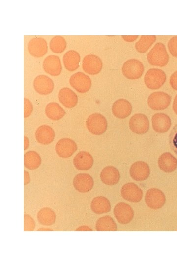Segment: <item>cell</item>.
<instances>
[{"instance_id": "obj_1", "label": "cell", "mask_w": 177, "mask_h": 265, "mask_svg": "<svg viewBox=\"0 0 177 265\" xmlns=\"http://www.w3.org/2000/svg\"><path fill=\"white\" fill-rule=\"evenodd\" d=\"M147 59L152 65L166 66L169 62V56L164 44L161 42L157 43L147 54Z\"/></svg>"}, {"instance_id": "obj_2", "label": "cell", "mask_w": 177, "mask_h": 265, "mask_svg": "<svg viewBox=\"0 0 177 265\" xmlns=\"http://www.w3.org/2000/svg\"><path fill=\"white\" fill-rule=\"evenodd\" d=\"M166 79V74L164 71L158 68H151L145 74L144 80L148 88L156 90L163 85Z\"/></svg>"}, {"instance_id": "obj_3", "label": "cell", "mask_w": 177, "mask_h": 265, "mask_svg": "<svg viewBox=\"0 0 177 265\" xmlns=\"http://www.w3.org/2000/svg\"><path fill=\"white\" fill-rule=\"evenodd\" d=\"M107 121L101 114L94 113L90 115L86 121V126L89 132L94 135L103 134L107 128Z\"/></svg>"}, {"instance_id": "obj_4", "label": "cell", "mask_w": 177, "mask_h": 265, "mask_svg": "<svg viewBox=\"0 0 177 265\" xmlns=\"http://www.w3.org/2000/svg\"><path fill=\"white\" fill-rule=\"evenodd\" d=\"M144 71V66L142 62L136 59H130L125 61L122 67L123 75L131 80L140 78Z\"/></svg>"}, {"instance_id": "obj_5", "label": "cell", "mask_w": 177, "mask_h": 265, "mask_svg": "<svg viewBox=\"0 0 177 265\" xmlns=\"http://www.w3.org/2000/svg\"><path fill=\"white\" fill-rule=\"evenodd\" d=\"M171 97L163 91L152 93L148 97V103L149 107L154 110H161L169 106Z\"/></svg>"}, {"instance_id": "obj_6", "label": "cell", "mask_w": 177, "mask_h": 265, "mask_svg": "<svg viewBox=\"0 0 177 265\" xmlns=\"http://www.w3.org/2000/svg\"><path fill=\"white\" fill-rule=\"evenodd\" d=\"M69 83L75 90L81 93L88 92L91 86V80L89 77L81 72L73 74L70 78Z\"/></svg>"}, {"instance_id": "obj_7", "label": "cell", "mask_w": 177, "mask_h": 265, "mask_svg": "<svg viewBox=\"0 0 177 265\" xmlns=\"http://www.w3.org/2000/svg\"><path fill=\"white\" fill-rule=\"evenodd\" d=\"M113 213L117 220L121 224L130 223L134 215L132 208L125 202L117 204L114 208Z\"/></svg>"}, {"instance_id": "obj_8", "label": "cell", "mask_w": 177, "mask_h": 265, "mask_svg": "<svg viewBox=\"0 0 177 265\" xmlns=\"http://www.w3.org/2000/svg\"><path fill=\"white\" fill-rule=\"evenodd\" d=\"M129 126L130 130L137 134L146 133L149 128V122L148 118L142 113L133 115L130 119Z\"/></svg>"}, {"instance_id": "obj_9", "label": "cell", "mask_w": 177, "mask_h": 265, "mask_svg": "<svg viewBox=\"0 0 177 265\" xmlns=\"http://www.w3.org/2000/svg\"><path fill=\"white\" fill-rule=\"evenodd\" d=\"M145 201L150 208L158 209L165 204L166 197L161 190L157 188H150L146 193Z\"/></svg>"}, {"instance_id": "obj_10", "label": "cell", "mask_w": 177, "mask_h": 265, "mask_svg": "<svg viewBox=\"0 0 177 265\" xmlns=\"http://www.w3.org/2000/svg\"><path fill=\"white\" fill-rule=\"evenodd\" d=\"M121 195L125 200L133 203L140 202L143 197L142 189L132 182L125 184L121 189Z\"/></svg>"}, {"instance_id": "obj_11", "label": "cell", "mask_w": 177, "mask_h": 265, "mask_svg": "<svg viewBox=\"0 0 177 265\" xmlns=\"http://www.w3.org/2000/svg\"><path fill=\"white\" fill-rule=\"evenodd\" d=\"M103 63L97 55L88 54L84 57L82 61V68L84 71L91 75L98 74L102 70Z\"/></svg>"}, {"instance_id": "obj_12", "label": "cell", "mask_w": 177, "mask_h": 265, "mask_svg": "<svg viewBox=\"0 0 177 265\" xmlns=\"http://www.w3.org/2000/svg\"><path fill=\"white\" fill-rule=\"evenodd\" d=\"M77 150L76 143L69 138L59 140L55 145V150L60 157L67 158L71 157Z\"/></svg>"}, {"instance_id": "obj_13", "label": "cell", "mask_w": 177, "mask_h": 265, "mask_svg": "<svg viewBox=\"0 0 177 265\" xmlns=\"http://www.w3.org/2000/svg\"><path fill=\"white\" fill-rule=\"evenodd\" d=\"M75 189L81 193L90 191L94 186L92 177L88 173H79L76 175L73 181Z\"/></svg>"}, {"instance_id": "obj_14", "label": "cell", "mask_w": 177, "mask_h": 265, "mask_svg": "<svg viewBox=\"0 0 177 265\" xmlns=\"http://www.w3.org/2000/svg\"><path fill=\"white\" fill-rule=\"evenodd\" d=\"M35 90L39 94L46 95L52 93L54 88L53 80L47 76L40 75L33 81Z\"/></svg>"}, {"instance_id": "obj_15", "label": "cell", "mask_w": 177, "mask_h": 265, "mask_svg": "<svg viewBox=\"0 0 177 265\" xmlns=\"http://www.w3.org/2000/svg\"><path fill=\"white\" fill-rule=\"evenodd\" d=\"M150 168L148 165L141 161L133 163L129 170L131 178L137 181H142L146 180L150 175Z\"/></svg>"}, {"instance_id": "obj_16", "label": "cell", "mask_w": 177, "mask_h": 265, "mask_svg": "<svg viewBox=\"0 0 177 265\" xmlns=\"http://www.w3.org/2000/svg\"><path fill=\"white\" fill-rule=\"evenodd\" d=\"M28 50L32 56L35 57H41L44 56L48 51L47 42L41 37L33 38L28 43Z\"/></svg>"}, {"instance_id": "obj_17", "label": "cell", "mask_w": 177, "mask_h": 265, "mask_svg": "<svg viewBox=\"0 0 177 265\" xmlns=\"http://www.w3.org/2000/svg\"><path fill=\"white\" fill-rule=\"evenodd\" d=\"M132 107L131 103L124 99H119L115 101L112 106L113 114L117 118L124 119L131 113Z\"/></svg>"}, {"instance_id": "obj_18", "label": "cell", "mask_w": 177, "mask_h": 265, "mask_svg": "<svg viewBox=\"0 0 177 265\" xmlns=\"http://www.w3.org/2000/svg\"><path fill=\"white\" fill-rule=\"evenodd\" d=\"M151 121L153 130L160 133L167 132L171 125L170 118L163 113L154 114L152 117Z\"/></svg>"}, {"instance_id": "obj_19", "label": "cell", "mask_w": 177, "mask_h": 265, "mask_svg": "<svg viewBox=\"0 0 177 265\" xmlns=\"http://www.w3.org/2000/svg\"><path fill=\"white\" fill-rule=\"evenodd\" d=\"M44 71L51 76H57L62 71V65L59 57L51 55L46 57L43 62Z\"/></svg>"}, {"instance_id": "obj_20", "label": "cell", "mask_w": 177, "mask_h": 265, "mask_svg": "<svg viewBox=\"0 0 177 265\" xmlns=\"http://www.w3.org/2000/svg\"><path fill=\"white\" fill-rule=\"evenodd\" d=\"M94 160L91 155L86 151L79 152L73 159L74 167L79 170H88L93 166Z\"/></svg>"}, {"instance_id": "obj_21", "label": "cell", "mask_w": 177, "mask_h": 265, "mask_svg": "<svg viewBox=\"0 0 177 265\" xmlns=\"http://www.w3.org/2000/svg\"><path fill=\"white\" fill-rule=\"evenodd\" d=\"M35 136L39 143L48 145L54 140L55 134L54 130L51 127L47 125H43L36 129Z\"/></svg>"}, {"instance_id": "obj_22", "label": "cell", "mask_w": 177, "mask_h": 265, "mask_svg": "<svg viewBox=\"0 0 177 265\" xmlns=\"http://www.w3.org/2000/svg\"><path fill=\"white\" fill-rule=\"evenodd\" d=\"M58 98L60 102L66 108L74 107L78 101L76 94L71 89L64 87L58 93Z\"/></svg>"}, {"instance_id": "obj_23", "label": "cell", "mask_w": 177, "mask_h": 265, "mask_svg": "<svg viewBox=\"0 0 177 265\" xmlns=\"http://www.w3.org/2000/svg\"><path fill=\"white\" fill-rule=\"evenodd\" d=\"M158 164L160 170L166 173H171L177 168L176 158L169 152H165L158 158Z\"/></svg>"}, {"instance_id": "obj_24", "label": "cell", "mask_w": 177, "mask_h": 265, "mask_svg": "<svg viewBox=\"0 0 177 265\" xmlns=\"http://www.w3.org/2000/svg\"><path fill=\"white\" fill-rule=\"evenodd\" d=\"M100 176L102 182L109 186L117 184L120 178L119 171L112 166H108L104 168L100 173Z\"/></svg>"}, {"instance_id": "obj_25", "label": "cell", "mask_w": 177, "mask_h": 265, "mask_svg": "<svg viewBox=\"0 0 177 265\" xmlns=\"http://www.w3.org/2000/svg\"><path fill=\"white\" fill-rule=\"evenodd\" d=\"M90 207L93 212L101 214L109 212L111 206L109 200L104 196H97L91 201Z\"/></svg>"}, {"instance_id": "obj_26", "label": "cell", "mask_w": 177, "mask_h": 265, "mask_svg": "<svg viewBox=\"0 0 177 265\" xmlns=\"http://www.w3.org/2000/svg\"><path fill=\"white\" fill-rule=\"evenodd\" d=\"M80 55L76 51H67L63 57V62L65 68L70 71L76 70L79 66Z\"/></svg>"}, {"instance_id": "obj_27", "label": "cell", "mask_w": 177, "mask_h": 265, "mask_svg": "<svg viewBox=\"0 0 177 265\" xmlns=\"http://www.w3.org/2000/svg\"><path fill=\"white\" fill-rule=\"evenodd\" d=\"M45 112L46 116L50 119L57 121L62 118L65 115V110L56 102H51L47 105Z\"/></svg>"}, {"instance_id": "obj_28", "label": "cell", "mask_w": 177, "mask_h": 265, "mask_svg": "<svg viewBox=\"0 0 177 265\" xmlns=\"http://www.w3.org/2000/svg\"><path fill=\"white\" fill-rule=\"evenodd\" d=\"M41 163L40 155L34 151H29L24 155V165L28 169L32 170L37 169Z\"/></svg>"}, {"instance_id": "obj_29", "label": "cell", "mask_w": 177, "mask_h": 265, "mask_svg": "<svg viewBox=\"0 0 177 265\" xmlns=\"http://www.w3.org/2000/svg\"><path fill=\"white\" fill-rule=\"evenodd\" d=\"M37 217L40 224L44 226H50L55 223L56 215L52 209L49 207H44L38 212Z\"/></svg>"}, {"instance_id": "obj_30", "label": "cell", "mask_w": 177, "mask_h": 265, "mask_svg": "<svg viewBox=\"0 0 177 265\" xmlns=\"http://www.w3.org/2000/svg\"><path fill=\"white\" fill-rule=\"evenodd\" d=\"M97 231H116L117 227L114 219L110 216L99 218L96 222Z\"/></svg>"}, {"instance_id": "obj_31", "label": "cell", "mask_w": 177, "mask_h": 265, "mask_svg": "<svg viewBox=\"0 0 177 265\" xmlns=\"http://www.w3.org/2000/svg\"><path fill=\"white\" fill-rule=\"evenodd\" d=\"M156 40L155 35H143L135 44V47L137 52L146 53Z\"/></svg>"}, {"instance_id": "obj_32", "label": "cell", "mask_w": 177, "mask_h": 265, "mask_svg": "<svg viewBox=\"0 0 177 265\" xmlns=\"http://www.w3.org/2000/svg\"><path fill=\"white\" fill-rule=\"evenodd\" d=\"M67 46L65 39L61 36H55L52 38L49 43L51 50L54 53L63 52Z\"/></svg>"}, {"instance_id": "obj_33", "label": "cell", "mask_w": 177, "mask_h": 265, "mask_svg": "<svg viewBox=\"0 0 177 265\" xmlns=\"http://www.w3.org/2000/svg\"><path fill=\"white\" fill-rule=\"evenodd\" d=\"M169 146L177 155V124L173 127L169 136Z\"/></svg>"}, {"instance_id": "obj_34", "label": "cell", "mask_w": 177, "mask_h": 265, "mask_svg": "<svg viewBox=\"0 0 177 265\" xmlns=\"http://www.w3.org/2000/svg\"><path fill=\"white\" fill-rule=\"evenodd\" d=\"M35 227L34 219L29 214L24 215V230L33 231Z\"/></svg>"}, {"instance_id": "obj_35", "label": "cell", "mask_w": 177, "mask_h": 265, "mask_svg": "<svg viewBox=\"0 0 177 265\" xmlns=\"http://www.w3.org/2000/svg\"><path fill=\"white\" fill-rule=\"evenodd\" d=\"M168 48L171 55L177 57V36H173L169 40Z\"/></svg>"}, {"instance_id": "obj_36", "label": "cell", "mask_w": 177, "mask_h": 265, "mask_svg": "<svg viewBox=\"0 0 177 265\" xmlns=\"http://www.w3.org/2000/svg\"><path fill=\"white\" fill-rule=\"evenodd\" d=\"M33 111V106L31 102L26 98H24V117H29Z\"/></svg>"}, {"instance_id": "obj_37", "label": "cell", "mask_w": 177, "mask_h": 265, "mask_svg": "<svg viewBox=\"0 0 177 265\" xmlns=\"http://www.w3.org/2000/svg\"><path fill=\"white\" fill-rule=\"evenodd\" d=\"M170 84L173 89L177 91V70L170 76Z\"/></svg>"}, {"instance_id": "obj_38", "label": "cell", "mask_w": 177, "mask_h": 265, "mask_svg": "<svg viewBox=\"0 0 177 265\" xmlns=\"http://www.w3.org/2000/svg\"><path fill=\"white\" fill-rule=\"evenodd\" d=\"M122 37L123 39V40H125V41L128 42H131L136 40L138 37V36L137 35H132V36L123 35L122 36Z\"/></svg>"}, {"instance_id": "obj_39", "label": "cell", "mask_w": 177, "mask_h": 265, "mask_svg": "<svg viewBox=\"0 0 177 265\" xmlns=\"http://www.w3.org/2000/svg\"><path fill=\"white\" fill-rule=\"evenodd\" d=\"M24 184L27 185L30 181L29 173L26 170L24 171Z\"/></svg>"}, {"instance_id": "obj_40", "label": "cell", "mask_w": 177, "mask_h": 265, "mask_svg": "<svg viewBox=\"0 0 177 265\" xmlns=\"http://www.w3.org/2000/svg\"><path fill=\"white\" fill-rule=\"evenodd\" d=\"M172 107L173 111L177 115V95L174 98Z\"/></svg>"}, {"instance_id": "obj_41", "label": "cell", "mask_w": 177, "mask_h": 265, "mask_svg": "<svg viewBox=\"0 0 177 265\" xmlns=\"http://www.w3.org/2000/svg\"><path fill=\"white\" fill-rule=\"evenodd\" d=\"M24 150H26L28 148L30 144L29 140L26 136H24Z\"/></svg>"}, {"instance_id": "obj_42", "label": "cell", "mask_w": 177, "mask_h": 265, "mask_svg": "<svg viewBox=\"0 0 177 265\" xmlns=\"http://www.w3.org/2000/svg\"><path fill=\"white\" fill-rule=\"evenodd\" d=\"M76 230L79 231H92V229L88 226H80L76 229Z\"/></svg>"}, {"instance_id": "obj_43", "label": "cell", "mask_w": 177, "mask_h": 265, "mask_svg": "<svg viewBox=\"0 0 177 265\" xmlns=\"http://www.w3.org/2000/svg\"><path fill=\"white\" fill-rule=\"evenodd\" d=\"M51 230V229H39L38 230Z\"/></svg>"}]
</instances>
